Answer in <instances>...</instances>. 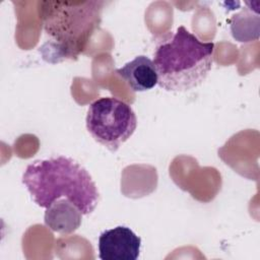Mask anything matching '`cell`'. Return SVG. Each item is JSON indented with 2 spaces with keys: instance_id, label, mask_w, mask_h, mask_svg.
<instances>
[{
  "instance_id": "6da1fadb",
  "label": "cell",
  "mask_w": 260,
  "mask_h": 260,
  "mask_svg": "<svg viewBox=\"0 0 260 260\" xmlns=\"http://www.w3.org/2000/svg\"><path fill=\"white\" fill-rule=\"evenodd\" d=\"M22 183L31 199L43 208L60 198L74 203L83 215L90 214L100 201V192L91 176L78 161L58 155L29 164Z\"/></svg>"
},
{
  "instance_id": "7a4b0ae2",
  "label": "cell",
  "mask_w": 260,
  "mask_h": 260,
  "mask_svg": "<svg viewBox=\"0 0 260 260\" xmlns=\"http://www.w3.org/2000/svg\"><path fill=\"white\" fill-rule=\"evenodd\" d=\"M214 44L202 42L185 26L159 40L153 53L159 87L186 91L199 86L213 62Z\"/></svg>"
},
{
  "instance_id": "3957f363",
  "label": "cell",
  "mask_w": 260,
  "mask_h": 260,
  "mask_svg": "<svg viewBox=\"0 0 260 260\" xmlns=\"http://www.w3.org/2000/svg\"><path fill=\"white\" fill-rule=\"evenodd\" d=\"M104 1H42L39 16L50 41L48 61L75 60L102 21Z\"/></svg>"
},
{
  "instance_id": "277c9868",
  "label": "cell",
  "mask_w": 260,
  "mask_h": 260,
  "mask_svg": "<svg viewBox=\"0 0 260 260\" xmlns=\"http://www.w3.org/2000/svg\"><path fill=\"white\" fill-rule=\"evenodd\" d=\"M85 123L92 138L114 152L133 135L137 118L127 103L117 98L105 96L90 104Z\"/></svg>"
},
{
  "instance_id": "5b68a950",
  "label": "cell",
  "mask_w": 260,
  "mask_h": 260,
  "mask_svg": "<svg viewBox=\"0 0 260 260\" xmlns=\"http://www.w3.org/2000/svg\"><path fill=\"white\" fill-rule=\"evenodd\" d=\"M98 246L102 260H136L140 254L141 239L130 228L118 225L104 231Z\"/></svg>"
},
{
  "instance_id": "8992f818",
  "label": "cell",
  "mask_w": 260,
  "mask_h": 260,
  "mask_svg": "<svg viewBox=\"0 0 260 260\" xmlns=\"http://www.w3.org/2000/svg\"><path fill=\"white\" fill-rule=\"evenodd\" d=\"M133 91L149 90L157 84L158 77L151 59L144 55L136 56L132 61L116 70Z\"/></svg>"
},
{
  "instance_id": "52a82bcc",
  "label": "cell",
  "mask_w": 260,
  "mask_h": 260,
  "mask_svg": "<svg viewBox=\"0 0 260 260\" xmlns=\"http://www.w3.org/2000/svg\"><path fill=\"white\" fill-rule=\"evenodd\" d=\"M82 215L74 203L66 198H60L46 208L44 220L53 232L69 235L80 226Z\"/></svg>"
},
{
  "instance_id": "ba28073f",
  "label": "cell",
  "mask_w": 260,
  "mask_h": 260,
  "mask_svg": "<svg viewBox=\"0 0 260 260\" xmlns=\"http://www.w3.org/2000/svg\"><path fill=\"white\" fill-rule=\"evenodd\" d=\"M259 23L258 13H253L249 8H244L231 18L232 35L239 42L258 40Z\"/></svg>"
}]
</instances>
